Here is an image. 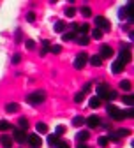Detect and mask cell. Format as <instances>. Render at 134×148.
Instances as JSON below:
<instances>
[{"instance_id":"obj_1","label":"cell","mask_w":134,"mask_h":148,"mask_svg":"<svg viewBox=\"0 0 134 148\" xmlns=\"http://www.w3.org/2000/svg\"><path fill=\"white\" fill-rule=\"evenodd\" d=\"M44 99H46V92L44 90H37V92H32V94L27 97V101L30 102V104H43L44 102Z\"/></svg>"},{"instance_id":"obj_2","label":"cell","mask_w":134,"mask_h":148,"mask_svg":"<svg viewBox=\"0 0 134 148\" xmlns=\"http://www.w3.org/2000/svg\"><path fill=\"white\" fill-rule=\"evenodd\" d=\"M106 109H108V115H109L113 120H117V122H118V120H124V118H125V111L118 109L117 106H113V104H108V108H106Z\"/></svg>"},{"instance_id":"obj_3","label":"cell","mask_w":134,"mask_h":148,"mask_svg":"<svg viewBox=\"0 0 134 148\" xmlns=\"http://www.w3.org/2000/svg\"><path fill=\"white\" fill-rule=\"evenodd\" d=\"M95 28H99L101 32H109L111 30V23H109V20H106L104 16H95Z\"/></svg>"},{"instance_id":"obj_4","label":"cell","mask_w":134,"mask_h":148,"mask_svg":"<svg viewBox=\"0 0 134 148\" xmlns=\"http://www.w3.org/2000/svg\"><path fill=\"white\" fill-rule=\"evenodd\" d=\"M87 62H88V55L87 53H80L78 57L74 58V69H83L85 65H87Z\"/></svg>"},{"instance_id":"obj_5","label":"cell","mask_w":134,"mask_h":148,"mask_svg":"<svg viewBox=\"0 0 134 148\" xmlns=\"http://www.w3.org/2000/svg\"><path fill=\"white\" fill-rule=\"evenodd\" d=\"M28 139V136L25 134V131H21V129H14L12 131V141L16 143H25Z\"/></svg>"},{"instance_id":"obj_6","label":"cell","mask_w":134,"mask_h":148,"mask_svg":"<svg viewBox=\"0 0 134 148\" xmlns=\"http://www.w3.org/2000/svg\"><path fill=\"white\" fill-rule=\"evenodd\" d=\"M27 141L32 145V148H41V145H43V139H41L39 134H30Z\"/></svg>"},{"instance_id":"obj_7","label":"cell","mask_w":134,"mask_h":148,"mask_svg":"<svg viewBox=\"0 0 134 148\" xmlns=\"http://www.w3.org/2000/svg\"><path fill=\"white\" fill-rule=\"evenodd\" d=\"M99 57H101V60H102V58H109V57H113V48H111V46H108V44L101 46V53H99Z\"/></svg>"},{"instance_id":"obj_8","label":"cell","mask_w":134,"mask_h":148,"mask_svg":"<svg viewBox=\"0 0 134 148\" xmlns=\"http://www.w3.org/2000/svg\"><path fill=\"white\" fill-rule=\"evenodd\" d=\"M108 94H109V86L108 85H99L97 86V95L99 99H108Z\"/></svg>"},{"instance_id":"obj_9","label":"cell","mask_w":134,"mask_h":148,"mask_svg":"<svg viewBox=\"0 0 134 148\" xmlns=\"http://www.w3.org/2000/svg\"><path fill=\"white\" fill-rule=\"evenodd\" d=\"M118 60L124 62V64H127V62L131 60V48H129V46H125V48L120 49V58H118Z\"/></svg>"},{"instance_id":"obj_10","label":"cell","mask_w":134,"mask_h":148,"mask_svg":"<svg viewBox=\"0 0 134 148\" xmlns=\"http://www.w3.org/2000/svg\"><path fill=\"white\" fill-rule=\"evenodd\" d=\"M124 69H125V64H124V62H120V60H115V62H113V65H111L113 74H120Z\"/></svg>"},{"instance_id":"obj_11","label":"cell","mask_w":134,"mask_h":148,"mask_svg":"<svg viewBox=\"0 0 134 148\" xmlns=\"http://www.w3.org/2000/svg\"><path fill=\"white\" fill-rule=\"evenodd\" d=\"M85 122H87L88 127H97V125L101 123V118H99L97 115H92V116H88V120H85Z\"/></svg>"},{"instance_id":"obj_12","label":"cell","mask_w":134,"mask_h":148,"mask_svg":"<svg viewBox=\"0 0 134 148\" xmlns=\"http://www.w3.org/2000/svg\"><path fill=\"white\" fill-rule=\"evenodd\" d=\"M0 143L4 148H11L12 146V138L11 136H0Z\"/></svg>"},{"instance_id":"obj_13","label":"cell","mask_w":134,"mask_h":148,"mask_svg":"<svg viewBox=\"0 0 134 148\" xmlns=\"http://www.w3.org/2000/svg\"><path fill=\"white\" fill-rule=\"evenodd\" d=\"M88 138H90V132H88V131H80L78 134H76V139L80 141V145H81L83 141H87Z\"/></svg>"},{"instance_id":"obj_14","label":"cell","mask_w":134,"mask_h":148,"mask_svg":"<svg viewBox=\"0 0 134 148\" xmlns=\"http://www.w3.org/2000/svg\"><path fill=\"white\" fill-rule=\"evenodd\" d=\"M18 109H20V106H18L16 102H9V104H5V111H7V113H16Z\"/></svg>"},{"instance_id":"obj_15","label":"cell","mask_w":134,"mask_h":148,"mask_svg":"<svg viewBox=\"0 0 134 148\" xmlns=\"http://www.w3.org/2000/svg\"><path fill=\"white\" fill-rule=\"evenodd\" d=\"M35 129H37V134H46L48 132V125L46 123H43V122H39L35 125Z\"/></svg>"},{"instance_id":"obj_16","label":"cell","mask_w":134,"mask_h":148,"mask_svg":"<svg viewBox=\"0 0 134 148\" xmlns=\"http://www.w3.org/2000/svg\"><path fill=\"white\" fill-rule=\"evenodd\" d=\"M88 60H90V64H92L93 67H99V65L102 64V60H101V57H99V55H93V57H90Z\"/></svg>"},{"instance_id":"obj_17","label":"cell","mask_w":134,"mask_h":148,"mask_svg":"<svg viewBox=\"0 0 134 148\" xmlns=\"http://www.w3.org/2000/svg\"><path fill=\"white\" fill-rule=\"evenodd\" d=\"M88 106H90L92 109H95V108H99V106H101V99H99V97H92V99L88 101Z\"/></svg>"},{"instance_id":"obj_18","label":"cell","mask_w":134,"mask_h":148,"mask_svg":"<svg viewBox=\"0 0 134 148\" xmlns=\"http://www.w3.org/2000/svg\"><path fill=\"white\" fill-rule=\"evenodd\" d=\"M76 41H78L80 46H87V44H90V39H88L87 35H78V39H76Z\"/></svg>"},{"instance_id":"obj_19","label":"cell","mask_w":134,"mask_h":148,"mask_svg":"<svg viewBox=\"0 0 134 148\" xmlns=\"http://www.w3.org/2000/svg\"><path fill=\"white\" fill-rule=\"evenodd\" d=\"M64 30H65V23H64V21H56V23H55V32H56V34H62Z\"/></svg>"},{"instance_id":"obj_20","label":"cell","mask_w":134,"mask_h":148,"mask_svg":"<svg viewBox=\"0 0 134 148\" xmlns=\"http://www.w3.org/2000/svg\"><path fill=\"white\" fill-rule=\"evenodd\" d=\"M83 123H85V118H83V116H74V118H72V125H74V127H81Z\"/></svg>"},{"instance_id":"obj_21","label":"cell","mask_w":134,"mask_h":148,"mask_svg":"<svg viewBox=\"0 0 134 148\" xmlns=\"http://www.w3.org/2000/svg\"><path fill=\"white\" fill-rule=\"evenodd\" d=\"M60 139H58V136L56 134H51V136H48V143H49V146H56V143H58Z\"/></svg>"},{"instance_id":"obj_22","label":"cell","mask_w":134,"mask_h":148,"mask_svg":"<svg viewBox=\"0 0 134 148\" xmlns=\"http://www.w3.org/2000/svg\"><path fill=\"white\" fill-rule=\"evenodd\" d=\"M74 37H76V34H74V32H65V34L62 35V41H64V42H67V41H72Z\"/></svg>"},{"instance_id":"obj_23","label":"cell","mask_w":134,"mask_h":148,"mask_svg":"<svg viewBox=\"0 0 134 148\" xmlns=\"http://www.w3.org/2000/svg\"><path fill=\"white\" fill-rule=\"evenodd\" d=\"M18 123H20V129H21V131H27V129H28V120L23 118V116L18 120Z\"/></svg>"},{"instance_id":"obj_24","label":"cell","mask_w":134,"mask_h":148,"mask_svg":"<svg viewBox=\"0 0 134 148\" xmlns=\"http://www.w3.org/2000/svg\"><path fill=\"white\" fill-rule=\"evenodd\" d=\"M122 101H124V104H127V106H132V104H134V97H132V95H124Z\"/></svg>"},{"instance_id":"obj_25","label":"cell","mask_w":134,"mask_h":148,"mask_svg":"<svg viewBox=\"0 0 134 148\" xmlns=\"http://www.w3.org/2000/svg\"><path fill=\"white\" fill-rule=\"evenodd\" d=\"M7 129H11V123L7 122V120H0V131H7Z\"/></svg>"},{"instance_id":"obj_26","label":"cell","mask_w":134,"mask_h":148,"mask_svg":"<svg viewBox=\"0 0 134 148\" xmlns=\"http://www.w3.org/2000/svg\"><path fill=\"white\" fill-rule=\"evenodd\" d=\"M65 16H67V18H74V16H76V9H74L72 5L67 7V9H65Z\"/></svg>"},{"instance_id":"obj_27","label":"cell","mask_w":134,"mask_h":148,"mask_svg":"<svg viewBox=\"0 0 134 148\" xmlns=\"http://www.w3.org/2000/svg\"><path fill=\"white\" fill-rule=\"evenodd\" d=\"M88 30H90V25H88V23H83V25H81V27L78 28V32H80L81 35H85V34H87Z\"/></svg>"},{"instance_id":"obj_28","label":"cell","mask_w":134,"mask_h":148,"mask_svg":"<svg viewBox=\"0 0 134 148\" xmlns=\"http://www.w3.org/2000/svg\"><path fill=\"white\" fill-rule=\"evenodd\" d=\"M83 99H85V94H83V92H78V94H76L74 95V102H83Z\"/></svg>"},{"instance_id":"obj_29","label":"cell","mask_w":134,"mask_h":148,"mask_svg":"<svg viewBox=\"0 0 134 148\" xmlns=\"http://www.w3.org/2000/svg\"><path fill=\"white\" fill-rule=\"evenodd\" d=\"M49 51H51V53H55V55H58V53L62 51V46H60V44H53V46L49 48Z\"/></svg>"},{"instance_id":"obj_30","label":"cell","mask_w":134,"mask_h":148,"mask_svg":"<svg viewBox=\"0 0 134 148\" xmlns=\"http://www.w3.org/2000/svg\"><path fill=\"white\" fill-rule=\"evenodd\" d=\"M120 88H122V90H131V81H129V79L120 81Z\"/></svg>"},{"instance_id":"obj_31","label":"cell","mask_w":134,"mask_h":148,"mask_svg":"<svg viewBox=\"0 0 134 148\" xmlns=\"http://www.w3.org/2000/svg\"><path fill=\"white\" fill-rule=\"evenodd\" d=\"M108 141H109V139H108L106 136H101V138L97 139V143H99V146H102V148H104V146H108Z\"/></svg>"},{"instance_id":"obj_32","label":"cell","mask_w":134,"mask_h":148,"mask_svg":"<svg viewBox=\"0 0 134 148\" xmlns=\"http://www.w3.org/2000/svg\"><path fill=\"white\" fill-rule=\"evenodd\" d=\"M92 37H93V39H101V37H102V32H101L99 28H93V30H92Z\"/></svg>"},{"instance_id":"obj_33","label":"cell","mask_w":134,"mask_h":148,"mask_svg":"<svg viewBox=\"0 0 134 148\" xmlns=\"http://www.w3.org/2000/svg\"><path fill=\"white\" fill-rule=\"evenodd\" d=\"M81 14H83L85 18H90V16H92V9H90V7H81Z\"/></svg>"},{"instance_id":"obj_34","label":"cell","mask_w":134,"mask_h":148,"mask_svg":"<svg viewBox=\"0 0 134 148\" xmlns=\"http://www.w3.org/2000/svg\"><path fill=\"white\" fill-rule=\"evenodd\" d=\"M25 46H27V49H34L35 48V42L32 39H28V41H25Z\"/></svg>"},{"instance_id":"obj_35","label":"cell","mask_w":134,"mask_h":148,"mask_svg":"<svg viewBox=\"0 0 134 148\" xmlns=\"http://www.w3.org/2000/svg\"><path fill=\"white\" fill-rule=\"evenodd\" d=\"M64 132H65V127H64V125H58V127H56V131H55L56 136H60V134H64Z\"/></svg>"},{"instance_id":"obj_36","label":"cell","mask_w":134,"mask_h":148,"mask_svg":"<svg viewBox=\"0 0 134 148\" xmlns=\"http://www.w3.org/2000/svg\"><path fill=\"white\" fill-rule=\"evenodd\" d=\"M117 99V92L115 90H109V94H108V101H115Z\"/></svg>"},{"instance_id":"obj_37","label":"cell","mask_w":134,"mask_h":148,"mask_svg":"<svg viewBox=\"0 0 134 148\" xmlns=\"http://www.w3.org/2000/svg\"><path fill=\"white\" fill-rule=\"evenodd\" d=\"M106 138L111 139V141H118V139H120V138L117 136V132H109V136H106Z\"/></svg>"},{"instance_id":"obj_38","label":"cell","mask_w":134,"mask_h":148,"mask_svg":"<svg viewBox=\"0 0 134 148\" xmlns=\"http://www.w3.org/2000/svg\"><path fill=\"white\" fill-rule=\"evenodd\" d=\"M117 136H118V138H122V136H129V131H127V129H120V131L117 132Z\"/></svg>"},{"instance_id":"obj_39","label":"cell","mask_w":134,"mask_h":148,"mask_svg":"<svg viewBox=\"0 0 134 148\" xmlns=\"http://www.w3.org/2000/svg\"><path fill=\"white\" fill-rule=\"evenodd\" d=\"M56 148H69V143L67 141H58L56 143Z\"/></svg>"},{"instance_id":"obj_40","label":"cell","mask_w":134,"mask_h":148,"mask_svg":"<svg viewBox=\"0 0 134 148\" xmlns=\"http://www.w3.org/2000/svg\"><path fill=\"white\" fill-rule=\"evenodd\" d=\"M27 20H28L30 23H32V21H35V14H34V12H28V14H27Z\"/></svg>"},{"instance_id":"obj_41","label":"cell","mask_w":134,"mask_h":148,"mask_svg":"<svg viewBox=\"0 0 134 148\" xmlns=\"http://www.w3.org/2000/svg\"><path fill=\"white\" fill-rule=\"evenodd\" d=\"M20 60H21L20 55H14V57H12V64H20Z\"/></svg>"},{"instance_id":"obj_42","label":"cell","mask_w":134,"mask_h":148,"mask_svg":"<svg viewBox=\"0 0 134 148\" xmlns=\"http://www.w3.org/2000/svg\"><path fill=\"white\" fill-rule=\"evenodd\" d=\"M16 41H18V42L21 41V30H18V32H16Z\"/></svg>"},{"instance_id":"obj_43","label":"cell","mask_w":134,"mask_h":148,"mask_svg":"<svg viewBox=\"0 0 134 148\" xmlns=\"http://www.w3.org/2000/svg\"><path fill=\"white\" fill-rule=\"evenodd\" d=\"M87 92H90V85H85L83 86V94H87Z\"/></svg>"},{"instance_id":"obj_44","label":"cell","mask_w":134,"mask_h":148,"mask_svg":"<svg viewBox=\"0 0 134 148\" xmlns=\"http://www.w3.org/2000/svg\"><path fill=\"white\" fill-rule=\"evenodd\" d=\"M78 148H88V146H87V145H80Z\"/></svg>"}]
</instances>
